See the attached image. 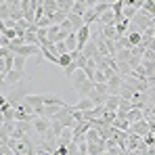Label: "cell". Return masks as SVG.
<instances>
[{
	"instance_id": "cell-1",
	"label": "cell",
	"mask_w": 155,
	"mask_h": 155,
	"mask_svg": "<svg viewBox=\"0 0 155 155\" xmlns=\"http://www.w3.org/2000/svg\"><path fill=\"white\" fill-rule=\"evenodd\" d=\"M27 86H29V80L19 82V84H15V86H11V90L6 92V103L13 105V107H17L19 103H23V101H25V97L29 94V92H27Z\"/></svg>"
},
{
	"instance_id": "cell-2",
	"label": "cell",
	"mask_w": 155,
	"mask_h": 155,
	"mask_svg": "<svg viewBox=\"0 0 155 155\" xmlns=\"http://www.w3.org/2000/svg\"><path fill=\"white\" fill-rule=\"evenodd\" d=\"M151 23H153V17L147 15L145 11H138V13L134 15V19L130 21V27H132V29H138V31H145L147 27H151Z\"/></svg>"
},
{
	"instance_id": "cell-3",
	"label": "cell",
	"mask_w": 155,
	"mask_h": 155,
	"mask_svg": "<svg viewBox=\"0 0 155 155\" xmlns=\"http://www.w3.org/2000/svg\"><path fill=\"white\" fill-rule=\"evenodd\" d=\"M54 122H61L65 128H76V120H74V115H71V111H69V105H65V107H61V109L57 111Z\"/></svg>"
},
{
	"instance_id": "cell-4",
	"label": "cell",
	"mask_w": 155,
	"mask_h": 155,
	"mask_svg": "<svg viewBox=\"0 0 155 155\" xmlns=\"http://www.w3.org/2000/svg\"><path fill=\"white\" fill-rule=\"evenodd\" d=\"M25 80H29V76L25 74V69H11V71L4 74V84H6V86H15V84H19V82H25Z\"/></svg>"
},
{
	"instance_id": "cell-5",
	"label": "cell",
	"mask_w": 155,
	"mask_h": 155,
	"mask_svg": "<svg viewBox=\"0 0 155 155\" xmlns=\"http://www.w3.org/2000/svg\"><path fill=\"white\" fill-rule=\"evenodd\" d=\"M31 124H34V130H36V134L42 138V136L48 132V128H51V124H52V120L44 117V115H36V117L31 120Z\"/></svg>"
},
{
	"instance_id": "cell-6",
	"label": "cell",
	"mask_w": 155,
	"mask_h": 155,
	"mask_svg": "<svg viewBox=\"0 0 155 155\" xmlns=\"http://www.w3.org/2000/svg\"><path fill=\"white\" fill-rule=\"evenodd\" d=\"M25 103L31 107L34 115H42V111H44V97L42 94H27Z\"/></svg>"
},
{
	"instance_id": "cell-7",
	"label": "cell",
	"mask_w": 155,
	"mask_h": 155,
	"mask_svg": "<svg viewBox=\"0 0 155 155\" xmlns=\"http://www.w3.org/2000/svg\"><path fill=\"white\" fill-rule=\"evenodd\" d=\"M90 25H84V27H80L76 31V38H78V52H82L84 48H86V44L90 42Z\"/></svg>"
},
{
	"instance_id": "cell-8",
	"label": "cell",
	"mask_w": 155,
	"mask_h": 155,
	"mask_svg": "<svg viewBox=\"0 0 155 155\" xmlns=\"http://www.w3.org/2000/svg\"><path fill=\"white\" fill-rule=\"evenodd\" d=\"M143 147H147L145 140H143V136H138V134H134V132H128L126 151H136V149H143Z\"/></svg>"
},
{
	"instance_id": "cell-9",
	"label": "cell",
	"mask_w": 155,
	"mask_h": 155,
	"mask_svg": "<svg viewBox=\"0 0 155 155\" xmlns=\"http://www.w3.org/2000/svg\"><path fill=\"white\" fill-rule=\"evenodd\" d=\"M128 132H134V134H138V136H147L151 130H149V122L147 120H138V122H132L130 124V130Z\"/></svg>"
},
{
	"instance_id": "cell-10",
	"label": "cell",
	"mask_w": 155,
	"mask_h": 155,
	"mask_svg": "<svg viewBox=\"0 0 155 155\" xmlns=\"http://www.w3.org/2000/svg\"><path fill=\"white\" fill-rule=\"evenodd\" d=\"M82 54H84L86 59H92V61H99V59L103 57V54L99 52V46H97V42H94V40H90V42L86 44V48L82 51Z\"/></svg>"
},
{
	"instance_id": "cell-11",
	"label": "cell",
	"mask_w": 155,
	"mask_h": 155,
	"mask_svg": "<svg viewBox=\"0 0 155 155\" xmlns=\"http://www.w3.org/2000/svg\"><path fill=\"white\" fill-rule=\"evenodd\" d=\"M122 84H124V78L120 76V74H115L113 78H109V80H107L109 94H120V88H122Z\"/></svg>"
},
{
	"instance_id": "cell-12",
	"label": "cell",
	"mask_w": 155,
	"mask_h": 155,
	"mask_svg": "<svg viewBox=\"0 0 155 155\" xmlns=\"http://www.w3.org/2000/svg\"><path fill=\"white\" fill-rule=\"evenodd\" d=\"M132 101H126V99H120V107H117V111H115V115L120 117V120H126V115H128V111H132Z\"/></svg>"
},
{
	"instance_id": "cell-13",
	"label": "cell",
	"mask_w": 155,
	"mask_h": 155,
	"mask_svg": "<svg viewBox=\"0 0 155 155\" xmlns=\"http://www.w3.org/2000/svg\"><path fill=\"white\" fill-rule=\"evenodd\" d=\"M40 48H42V54H44V59L57 65V61H59V54H57V51H54V44H48V46H40Z\"/></svg>"
},
{
	"instance_id": "cell-14",
	"label": "cell",
	"mask_w": 155,
	"mask_h": 155,
	"mask_svg": "<svg viewBox=\"0 0 155 155\" xmlns=\"http://www.w3.org/2000/svg\"><path fill=\"white\" fill-rule=\"evenodd\" d=\"M42 97H44V105H59V107H65L67 105L59 94H52V92H42Z\"/></svg>"
},
{
	"instance_id": "cell-15",
	"label": "cell",
	"mask_w": 155,
	"mask_h": 155,
	"mask_svg": "<svg viewBox=\"0 0 155 155\" xmlns=\"http://www.w3.org/2000/svg\"><path fill=\"white\" fill-rule=\"evenodd\" d=\"M97 23H99V25H115V15H113V11H111V8L105 11L103 15L97 19Z\"/></svg>"
},
{
	"instance_id": "cell-16",
	"label": "cell",
	"mask_w": 155,
	"mask_h": 155,
	"mask_svg": "<svg viewBox=\"0 0 155 155\" xmlns=\"http://www.w3.org/2000/svg\"><path fill=\"white\" fill-rule=\"evenodd\" d=\"M67 21L71 23V31H78L80 27L86 25V23H84V17H82V15H74V13L67 15Z\"/></svg>"
},
{
	"instance_id": "cell-17",
	"label": "cell",
	"mask_w": 155,
	"mask_h": 155,
	"mask_svg": "<svg viewBox=\"0 0 155 155\" xmlns=\"http://www.w3.org/2000/svg\"><path fill=\"white\" fill-rule=\"evenodd\" d=\"M126 36H128V40H130V44H132V48H134V46H138V44L143 42V31H138V29H132V27H130Z\"/></svg>"
},
{
	"instance_id": "cell-18",
	"label": "cell",
	"mask_w": 155,
	"mask_h": 155,
	"mask_svg": "<svg viewBox=\"0 0 155 155\" xmlns=\"http://www.w3.org/2000/svg\"><path fill=\"white\" fill-rule=\"evenodd\" d=\"M86 149H88V155H103L105 140H99V143H88V145H86Z\"/></svg>"
},
{
	"instance_id": "cell-19",
	"label": "cell",
	"mask_w": 155,
	"mask_h": 155,
	"mask_svg": "<svg viewBox=\"0 0 155 155\" xmlns=\"http://www.w3.org/2000/svg\"><path fill=\"white\" fill-rule=\"evenodd\" d=\"M117 107H120V94H109L105 99V109L107 111H117Z\"/></svg>"
},
{
	"instance_id": "cell-20",
	"label": "cell",
	"mask_w": 155,
	"mask_h": 155,
	"mask_svg": "<svg viewBox=\"0 0 155 155\" xmlns=\"http://www.w3.org/2000/svg\"><path fill=\"white\" fill-rule=\"evenodd\" d=\"M101 34H103L107 40H117L120 36H117V29H115V25H101Z\"/></svg>"
},
{
	"instance_id": "cell-21",
	"label": "cell",
	"mask_w": 155,
	"mask_h": 155,
	"mask_svg": "<svg viewBox=\"0 0 155 155\" xmlns=\"http://www.w3.org/2000/svg\"><path fill=\"white\" fill-rule=\"evenodd\" d=\"M126 120H128L130 124H132V122H138V120H145V111H143L140 107H132V111H128Z\"/></svg>"
},
{
	"instance_id": "cell-22",
	"label": "cell",
	"mask_w": 155,
	"mask_h": 155,
	"mask_svg": "<svg viewBox=\"0 0 155 155\" xmlns=\"http://www.w3.org/2000/svg\"><path fill=\"white\" fill-rule=\"evenodd\" d=\"M52 21V25H61L63 21H67V13H63V11H54V13H51L48 15Z\"/></svg>"
},
{
	"instance_id": "cell-23",
	"label": "cell",
	"mask_w": 155,
	"mask_h": 155,
	"mask_svg": "<svg viewBox=\"0 0 155 155\" xmlns=\"http://www.w3.org/2000/svg\"><path fill=\"white\" fill-rule=\"evenodd\" d=\"M92 107H97L92 99H80V101L74 105V109H80V111H88V109H92Z\"/></svg>"
},
{
	"instance_id": "cell-24",
	"label": "cell",
	"mask_w": 155,
	"mask_h": 155,
	"mask_svg": "<svg viewBox=\"0 0 155 155\" xmlns=\"http://www.w3.org/2000/svg\"><path fill=\"white\" fill-rule=\"evenodd\" d=\"M99 140H103L101 134H99V130L94 128V126H90L88 132H86V143H99Z\"/></svg>"
},
{
	"instance_id": "cell-25",
	"label": "cell",
	"mask_w": 155,
	"mask_h": 155,
	"mask_svg": "<svg viewBox=\"0 0 155 155\" xmlns=\"http://www.w3.org/2000/svg\"><path fill=\"white\" fill-rule=\"evenodd\" d=\"M130 59H132V51H128V48H122V51L115 52V61L117 63H128Z\"/></svg>"
},
{
	"instance_id": "cell-26",
	"label": "cell",
	"mask_w": 155,
	"mask_h": 155,
	"mask_svg": "<svg viewBox=\"0 0 155 155\" xmlns=\"http://www.w3.org/2000/svg\"><path fill=\"white\" fill-rule=\"evenodd\" d=\"M109 8H111V2H109V0H101V2H99V4H97L92 11H94V15H97V19H99L105 11H109Z\"/></svg>"
},
{
	"instance_id": "cell-27",
	"label": "cell",
	"mask_w": 155,
	"mask_h": 155,
	"mask_svg": "<svg viewBox=\"0 0 155 155\" xmlns=\"http://www.w3.org/2000/svg\"><path fill=\"white\" fill-rule=\"evenodd\" d=\"M115 29H117V36H126L130 29V19H122L115 23Z\"/></svg>"
},
{
	"instance_id": "cell-28",
	"label": "cell",
	"mask_w": 155,
	"mask_h": 155,
	"mask_svg": "<svg viewBox=\"0 0 155 155\" xmlns=\"http://www.w3.org/2000/svg\"><path fill=\"white\" fill-rule=\"evenodd\" d=\"M74 63V54L71 52H65V54H59V61H57V65H61L63 69L67 67V65H71Z\"/></svg>"
},
{
	"instance_id": "cell-29",
	"label": "cell",
	"mask_w": 155,
	"mask_h": 155,
	"mask_svg": "<svg viewBox=\"0 0 155 155\" xmlns=\"http://www.w3.org/2000/svg\"><path fill=\"white\" fill-rule=\"evenodd\" d=\"M42 8H44V15H51L54 11H59L57 8V0H42Z\"/></svg>"
},
{
	"instance_id": "cell-30",
	"label": "cell",
	"mask_w": 155,
	"mask_h": 155,
	"mask_svg": "<svg viewBox=\"0 0 155 155\" xmlns=\"http://www.w3.org/2000/svg\"><path fill=\"white\" fill-rule=\"evenodd\" d=\"M71 6H74V0H57V8L63 11V13H71Z\"/></svg>"
},
{
	"instance_id": "cell-31",
	"label": "cell",
	"mask_w": 155,
	"mask_h": 155,
	"mask_svg": "<svg viewBox=\"0 0 155 155\" xmlns=\"http://www.w3.org/2000/svg\"><path fill=\"white\" fill-rule=\"evenodd\" d=\"M65 44H67V48H69V52L78 51V38H76V31H71L67 38H65Z\"/></svg>"
},
{
	"instance_id": "cell-32",
	"label": "cell",
	"mask_w": 155,
	"mask_h": 155,
	"mask_svg": "<svg viewBox=\"0 0 155 155\" xmlns=\"http://www.w3.org/2000/svg\"><path fill=\"white\" fill-rule=\"evenodd\" d=\"M111 126H113L115 130H126V132H128V130H130V122H128V120H120V117H115Z\"/></svg>"
},
{
	"instance_id": "cell-33",
	"label": "cell",
	"mask_w": 155,
	"mask_h": 155,
	"mask_svg": "<svg viewBox=\"0 0 155 155\" xmlns=\"http://www.w3.org/2000/svg\"><path fill=\"white\" fill-rule=\"evenodd\" d=\"M115 46H117V51H122V48H132V44H130V40H128V36H120L117 40H115Z\"/></svg>"
},
{
	"instance_id": "cell-34",
	"label": "cell",
	"mask_w": 155,
	"mask_h": 155,
	"mask_svg": "<svg viewBox=\"0 0 155 155\" xmlns=\"http://www.w3.org/2000/svg\"><path fill=\"white\" fill-rule=\"evenodd\" d=\"M86 11H88L86 2H74V6H71V13H74V15H82V17H84Z\"/></svg>"
},
{
	"instance_id": "cell-35",
	"label": "cell",
	"mask_w": 155,
	"mask_h": 155,
	"mask_svg": "<svg viewBox=\"0 0 155 155\" xmlns=\"http://www.w3.org/2000/svg\"><path fill=\"white\" fill-rule=\"evenodd\" d=\"M23 40H25V44H36V46H40V40H38V34H36V31H25Z\"/></svg>"
},
{
	"instance_id": "cell-36",
	"label": "cell",
	"mask_w": 155,
	"mask_h": 155,
	"mask_svg": "<svg viewBox=\"0 0 155 155\" xmlns=\"http://www.w3.org/2000/svg\"><path fill=\"white\" fill-rule=\"evenodd\" d=\"M92 82H94V84H107V76H105L103 69H97V71H94V78H92Z\"/></svg>"
},
{
	"instance_id": "cell-37",
	"label": "cell",
	"mask_w": 155,
	"mask_h": 155,
	"mask_svg": "<svg viewBox=\"0 0 155 155\" xmlns=\"http://www.w3.org/2000/svg\"><path fill=\"white\" fill-rule=\"evenodd\" d=\"M117 74H120V76H130V74H132L130 63H117Z\"/></svg>"
},
{
	"instance_id": "cell-38",
	"label": "cell",
	"mask_w": 155,
	"mask_h": 155,
	"mask_svg": "<svg viewBox=\"0 0 155 155\" xmlns=\"http://www.w3.org/2000/svg\"><path fill=\"white\" fill-rule=\"evenodd\" d=\"M0 19L2 21H6V19H11V6L4 2V4H0Z\"/></svg>"
},
{
	"instance_id": "cell-39",
	"label": "cell",
	"mask_w": 155,
	"mask_h": 155,
	"mask_svg": "<svg viewBox=\"0 0 155 155\" xmlns=\"http://www.w3.org/2000/svg\"><path fill=\"white\" fill-rule=\"evenodd\" d=\"M136 13H138L136 6H124V19H130V21H132Z\"/></svg>"
},
{
	"instance_id": "cell-40",
	"label": "cell",
	"mask_w": 155,
	"mask_h": 155,
	"mask_svg": "<svg viewBox=\"0 0 155 155\" xmlns=\"http://www.w3.org/2000/svg\"><path fill=\"white\" fill-rule=\"evenodd\" d=\"M23 67H25V57H21V54H15L13 69H23Z\"/></svg>"
},
{
	"instance_id": "cell-41",
	"label": "cell",
	"mask_w": 155,
	"mask_h": 155,
	"mask_svg": "<svg viewBox=\"0 0 155 155\" xmlns=\"http://www.w3.org/2000/svg\"><path fill=\"white\" fill-rule=\"evenodd\" d=\"M143 67H145V71H147V78L155 76V61H143Z\"/></svg>"
},
{
	"instance_id": "cell-42",
	"label": "cell",
	"mask_w": 155,
	"mask_h": 155,
	"mask_svg": "<svg viewBox=\"0 0 155 155\" xmlns=\"http://www.w3.org/2000/svg\"><path fill=\"white\" fill-rule=\"evenodd\" d=\"M51 25H52V21H51V17H48V15H44L42 19H38V21H36V27H51Z\"/></svg>"
},
{
	"instance_id": "cell-43",
	"label": "cell",
	"mask_w": 155,
	"mask_h": 155,
	"mask_svg": "<svg viewBox=\"0 0 155 155\" xmlns=\"http://www.w3.org/2000/svg\"><path fill=\"white\" fill-rule=\"evenodd\" d=\"M54 51H57V54H65V52H69V48H67V44L63 40V42H57L54 44Z\"/></svg>"
},
{
	"instance_id": "cell-44",
	"label": "cell",
	"mask_w": 155,
	"mask_h": 155,
	"mask_svg": "<svg viewBox=\"0 0 155 155\" xmlns=\"http://www.w3.org/2000/svg\"><path fill=\"white\" fill-rule=\"evenodd\" d=\"M94 90H97V94H103V97H107V94H109L107 84H94Z\"/></svg>"
},
{
	"instance_id": "cell-45",
	"label": "cell",
	"mask_w": 155,
	"mask_h": 155,
	"mask_svg": "<svg viewBox=\"0 0 155 155\" xmlns=\"http://www.w3.org/2000/svg\"><path fill=\"white\" fill-rule=\"evenodd\" d=\"M2 36H4V38H8V40H15V38H19V36H17V31H15L13 27H6Z\"/></svg>"
},
{
	"instance_id": "cell-46",
	"label": "cell",
	"mask_w": 155,
	"mask_h": 155,
	"mask_svg": "<svg viewBox=\"0 0 155 155\" xmlns=\"http://www.w3.org/2000/svg\"><path fill=\"white\" fill-rule=\"evenodd\" d=\"M143 61H155V52L151 48H147V51L143 52Z\"/></svg>"
},
{
	"instance_id": "cell-47",
	"label": "cell",
	"mask_w": 155,
	"mask_h": 155,
	"mask_svg": "<svg viewBox=\"0 0 155 155\" xmlns=\"http://www.w3.org/2000/svg\"><path fill=\"white\" fill-rule=\"evenodd\" d=\"M78 67H76V63H71V65H67V67H65V69H63V71H65V78H71L74 76V71H76Z\"/></svg>"
},
{
	"instance_id": "cell-48",
	"label": "cell",
	"mask_w": 155,
	"mask_h": 155,
	"mask_svg": "<svg viewBox=\"0 0 155 155\" xmlns=\"http://www.w3.org/2000/svg\"><path fill=\"white\" fill-rule=\"evenodd\" d=\"M6 4L11 8H21V0H6Z\"/></svg>"
},
{
	"instance_id": "cell-49",
	"label": "cell",
	"mask_w": 155,
	"mask_h": 155,
	"mask_svg": "<svg viewBox=\"0 0 155 155\" xmlns=\"http://www.w3.org/2000/svg\"><path fill=\"white\" fill-rule=\"evenodd\" d=\"M99 2H101V0H86V6H88V8H94Z\"/></svg>"
},
{
	"instance_id": "cell-50",
	"label": "cell",
	"mask_w": 155,
	"mask_h": 155,
	"mask_svg": "<svg viewBox=\"0 0 155 155\" xmlns=\"http://www.w3.org/2000/svg\"><path fill=\"white\" fill-rule=\"evenodd\" d=\"M147 48H151V51L155 52V38H153V40H151V42H149V46H147Z\"/></svg>"
},
{
	"instance_id": "cell-51",
	"label": "cell",
	"mask_w": 155,
	"mask_h": 155,
	"mask_svg": "<svg viewBox=\"0 0 155 155\" xmlns=\"http://www.w3.org/2000/svg\"><path fill=\"white\" fill-rule=\"evenodd\" d=\"M2 86H6V84H4V74L0 71V88H2Z\"/></svg>"
},
{
	"instance_id": "cell-52",
	"label": "cell",
	"mask_w": 155,
	"mask_h": 155,
	"mask_svg": "<svg viewBox=\"0 0 155 155\" xmlns=\"http://www.w3.org/2000/svg\"><path fill=\"white\" fill-rule=\"evenodd\" d=\"M4 29H6V25H4V21L0 19V34H4Z\"/></svg>"
},
{
	"instance_id": "cell-53",
	"label": "cell",
	"mask_w": 155,
	"mask_h": 155,
	"mask_svg": "<svg viewBox=\"0 0 155 155\" xmlns=\"http://www.w3.org/2000/svg\"><path fill=\"white\" fill-rule=\"evenodd\" d=\"M4 124V115H2V111H0V126Z\"/></svg>"
}]
</instances>
